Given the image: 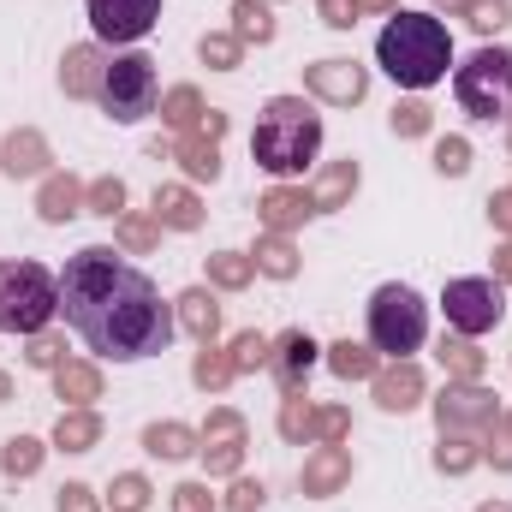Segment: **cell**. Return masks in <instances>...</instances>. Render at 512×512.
I'll use <instances>...</instances> for the list:
<instances>
[{
    "mask_svg": "<svg viewBox=\"0 0 512 512\" xmlns=\"http://www.w3.org/2000/svg\"><path fill=\"white\" fill-rule=\"evenodd\" d=\"M60 310H66V328L96 358H114V364L155 358L173 340V310L161 304L155 280L131 268L126 256H114V245H84L78 256H66Z\"/></svg>",
    "mask_w": 512,
    "mask_h": 512,
    "instance_id": "obj_1",
    "label": "cell"
},
{
    "mask_svg": "<svg viewBox=\"0 0 512 512\" xmlns=\"http://www.w3.org/2000/svg\"><path fill=\"white\" fill-rule=\"evenodd\" d=\"M376 60L399 90H429L453 66V36L435 12H393L387 30L376 36Z\"/></svg>",
    "mask_w": 512,
    "mask_h": 512,
    "instance_id": "obj_2",
    "label": "cell"
},
{
    "mask_svg": "<svg viewBox=\"0 0 512 512\" xmlns=\"http://www.w3.org/2000/svg\"><path fill=\"white\" fill-rule=\"evenodd\" d=\"M251 155H256V167L274 173V179L304 173V167L322 155V114H316L304 96H274V102L256 114Z\"/></svg>",
    "mask_w": 512,
    "mask_h": 512,
    "instance_id": "obj_3",
    "label": "cell"
},
{
    "mask_svg": "<svg viewBox=\"0 0 512 512\" xmlns=\"http://www.w3.org/2000/svg\"><path fill=\"white\" fill-rule=\"evenodd\" d=\"M54 310H60V280L42 262H30V256L0 262V334L30 340L54 322Z\"/></svg>",
    "mask_w": 512,
    "mask_h": 512,
    "instance_id": "obj_4",
    "label": "cell"
},
{
    "mask_svg": "<svg viewBox=\"0 0 512 512\" xmlns=\"http://www.w3.org/2000/svg\"><path fill=\"white\" fill-rule=\"evenodd\" d=\"M423 340H429V304L399 280L376 286V298H370V346L382 358H411Z\"/></svg>",
    "mask_w": 512,
    "mask_h": 512,
    "instance_id": "obj_5",
    "label": "cell"
},
{
    "mask_svg": "<svg viewBox=\"0 0 512 512\" xmlns=\"http://www.w3.org/2000/svg\"><path fill=\"white\" fill-rule=\"evenodd\" d=\"M453 96L471 120H512V48H477L453 72Z\"/></svg>",
    "mask_w": 512,
    "mask_h": 512,
    "instance_id": "obj_6",
    "label": "cell"
},
{
    "mask_svg": "<svg viewBox=\"0 0 512 512\" xmlns=\"http://www.w3.org/2000/svg\"><path fill=\"white\" fill-rule=\"evenodd\" d=\"M102 114L120 120V126H137L143 114L161 108V84H155V60L149 54H120L108 60V78H102Z\"/></svg>",
    "mask_w": 512,
    "mask_h": 512,
    "instance_id": "obj_7",
    "label": "cell"
},
{
    "mask_svg": "<svg viewBox=\"0 0 512 512\" xmlns=\"http://www.w3.org/2000/svg\"><path fill=\"white\" fill-rule=\"evenodd\" d=\"M441 310H447L453 334L477 340V334L501 328V316H507V298H501V280L465 274V280H447V292H441Z\"/></svg>",
    "mask_w": 512,
    "mask_h": 512,
    "instance_id": "obj_8",
    "label": "cell"
},
{
    "mask_svg": "<svg viewBox=\"0 0 512 512\" xmlns=\"http://www.w3.org/2000/svg\"><path fill=\"white\" fill-rule=\"evenodd\" d=\"M495 417H501V393L483 382H447L441 387V399H435V423H441V435H489L495 429Z\"/></svg>",
    "mask_w": 512,
    "mask_h": 512,
    "instance_id": "obj_9",
    "label": "cell"
},
{
    "mask_svg": "<svg viewBox=\"0 0 512 512\" xmlns=\"http://www.w3.org/2000/svg\"><path fill=\"white\" fill-rule=\"evenodd\" d=\"M304 90L328 108H358L370 96V72L358 60H316V66H304Z\"/></svg>",
    "mask_w": 512,
    "mask_h": 512,
    "instance_id": "obj_10",
    "label": "cell"
},
{
    "mask_svg": "<svg viewBox=\"0 0 512 512\" xmlns=\"http://www.w3.org/2000/svg\"><path fill=\"white\" fill-rule=\"evenodd\" d=\"M161 18V0H90V24L102 42H143Z\"/></svg>",
    "mask_w": 512,
    "mask_h": 512,
    "instance_id": "obj_11",
    "label": "cell"
},
{
    "mask_svg": "<svg viewBox=\"0 0 512 512\" xmlns=\"http://www.w3.org/2000/svg\"><path fill=\"white\" fill-rule=\"evenodd\" d=\"M316 352H322V346H316L304 328H286V334L274 340V358H268V370H274V382H280V399L304 393L310 370H316Z\"/></svg>",
    "mask_w": 512,
    "mask_h": 512,
    "instance_id": "obj_12",
    "label": "cell"
},
{
    "mask_svg": "<svg viewBox=\"0 0 512 512\" xmlns=\"http://www.w3.org/2000/svg\"><path fill=\"white\" fill-rule=\"evenodd\" d=\"M370 387H376V405H382V411H393V417L417 411V405H423V393H429L423 370H417L411 358H393V364H382V370L370 376Z\"/></svg>",
    "mask_w": 512,
    "mask_h": 512,
    "instance_id": "obj_13",
    "label": "cell"
},
{
    "mask_svg": "<svg viewBox=\"0 0 512 512\" xmlns=\"http://www.w3.org/2000/svg\"><path fill=\"white\" fill-rule=\"evenodd\" d=\"M102 78H108V54L96 42H78V48L60 54V90L72 102H96L102 96Z\"/></svg>",
    "mask_w": 512,
    "mask_h": 512,
    "instance_id": "obj_14",
    "label": "cell"
},
{
    "mask_svg": "<svg viewBox=\"0 0 512 512\" xmlns=\"http://www.w3.org/2000/svg\"><path fill=\"white\" fill-rule=\"evenodd\" d=\"M155 155L179 161L191 185H215V179H221V143H215V137H203V131H185V137H173V143H161V137H155Z\"/></svg>",
    "mask_w": 512,
    "mask_h": 512,
    "instance_id": "obj_15",
    "label": "cell"
},
{
    "mask_svg": "<svg viewBox=\"0 0 512 512\" xmlns=\"http://www.w3.org/2000/svg\"><path fill=\"white\" fill-rule=\"evenodd\" d=\"M48 161H54V149L36 126L6 131V143H0V173L6 179H48Z\"/></svg>",
    "mask_w": 512,
    "mask_h": 512,
    "instance_id": "obj_16",
    "label": "cell"
},
{
    "mask_svg": "<svg viewBox=\"0 0 512 512\" xmlns=\"http://www.w3.org/2000/svg\"><path fill=\"white\" fill-rule=\"evenodd\" d=\"M352 483V453L346 447H316L310 459H304V471H298V489L310 495V501H328V495H340Z\"/></svg>",
    "mask_w": 512,
    "mask_h": 512,
    "instance_id": "obj_17",
    "label": "cell"
},
{
    "mask_svg": "<svg viewBox=\"0 0 512 512\" xmlns=\"http://www.w3.org/2000/svg\"><path fill=\"white\" fill-rule=\"evenodd\" d=\"M358 179H364V167L346 155V161H328L316 179H310V209L316 215H334V209H346L352 197H358Z\"/></svg>",
    "mask_w": 512,
    "mask_h": 512,
    "instance_id": "obj_18",
    "label": "cell"
},
{
    "mask_svg": "<svg viewBox=\"0 0 512 512\" xmlns=\"http://www.w3.org/2000/svg\"><path fill=\"white\" fill-rule=\"evenodd\" d=\"M149 215L161 221V233H197L209 221V209H203V197L191 185H155V209Z\"/></svg>",
    "mask_w": 512,
    "mask_h": 512,
    "instance_id": "obj_19",
    "label": "cell"
},
{
    "mask_svg": "<svg viewBox=\"0 0 512 512\" xmlns=\"http://www.w3.org/2000/svg\"><path fill=\"white\" fill-rule=\"evenodd\" d=\"M316 209H310V191H298V185H268L262 197H256V221L268 227V233H292V227H304Z\"/></svg>",
    "mask_w": 512,
    "mask_h": 512,
    "instance_id": "obj_20",
    "label": "cell"
},
{
    "mask_svg": "<svg viewBox=\"0 0 512 512\" xmlns=\"http://www.w3.org/2000/svg\"><path fill=\"white\" fill-rule=\"evenodd\" d=\"M84 179L78 173H48L42 179V191H36V215L48 221V227H66L72 215H84Z\"/></svg>",
    "mask_w": 512,
    "mask_h": 512,
    "instance_id": "obj_21",
    "label": "cell"
},
{
    "mask_svg": "<svg viewBox=\"0 0 512 512\" xmlns=\"http://www.w3.org/2000/svg\"><path fill=\"white\" fill-rule=\"evenodd\" d=\"M173 322H179L197 346H209V340L221 334V304L209 298V286H191V292L173 298Z\"/></svg>",
    "mask_w": 512,
    "mask_h": 512,
    "instance_id": "obj_22",
    "label": "cell"
},
{
    "mask_svg": "<svg viewBox=\"0 0 512 512\" xmlns=\"http://www.w3.org/2000/svg\"><path fill=\"white\" fill-rule=\"evenodd\" d=\"M54 393L66 399V411H84V405L102 399V370L84 364V358H66V364L54 370Z\"/></svg>",
    "mask_w": 512,
    "mask_h": 512,
    "instance_id": "obj_23",
    "label": "cell"
},
{
    "mask_svg": "<svg viewBox=\"0 0 512 512\" xmlns=\"http://www.w3.org/2000/svg\"><path fill=\"white\" fill-rule=\"evenodd\" d=\"M143 453H155V459H167V465H179V459H191V453H203V441H197V429L191 423H149L143 429Z\"/></svg>",
    "mask_w": 512,
    "mask_h": 512,
    "instance_id": "obj_24",
    "label": "cell"
},
{
    "mask_svg": "<svg viewBox=\"0 0 512 512\" xmlns=\"http://www.w3.org/2000/svg\"><path fill=\"white\" fill-rule=\"evenodd\" d=\"M435 352H441L447 382H483V370H489V352H483L477 340H465V334H447Z\"/></svg>",
    "mask_w": 512,
    "mask_h": 512,
    "instance_id": "obj_25",
    "label": "cell"
},
{
    "mask_svg": "<svg viewBox=\"0 0 512 512\" xmlns=\"http://www.w3.org/2000/svg\"><path fill=\"white\" fill-rule=\"evenodd\" d=\"M203 114H209V102H203V90H197V84H173V90L161 96V126L179 131V137L203 126Z\"/></svg>",
    "mask_w": 512,
    "mask_h": 512,
    "instance_id": "obj_26",
    "label": "cell"
},
{
    "mask_svg": "<svg viewBox=\"0 0 512 512\" xmlns=\"http://www.w3.org/2000/svg\"><path fill=\"white\" fill-rule=\"evenodd\" d=\"M328 370H334L340 382H370V376L382 370V352L364 346V340H334V346H328Z\"/></svg>",
    "mask_w": 512,
    "mask_h": 512,
    "instance_id": "obj_27",
    "label": "cell"
},
{
    "mask_svg": "<svg viewBox=\"0 0 512 512\" xmlns=\"http://www.w3.org/2000/svg\"><path fill=\"white\" fill-rule=\"evenodd\" d=\"M102 441V417H96V405H84V411H60V423H54V447L60 453H90Z\"/></svg>",
    "mask_w": 512,
    "mask_h": 512,
    "instance_id": "obj_28",
    "label": "cell"
},
{
    "mask_svg": "<svg viewBox=\"0 0 512 512\" xmlns=\"http://www.w3.org/2000/svg\"><path fill=\"white\" fill-rule=\"evenodd\" d=\"M251 262H256V274H268V280H292V274H298V245H292V233H262Z\"/></svg>",
    "mask_w": 512,
    "mask_h": 512,
    "instance_id": "obj_29",
    "label": "cell"
},
{
    "mask_svg": "<svg viewBox=\"0 0 512 512\" xmlns=\"http://www.w3.org/2000/svg\"><path fill=\"white\" fill-rule=\"evenodd\" d=\"M477 465H483V441L477 435H441V447H435V471L441 477H465Z\"/></svg>",
    "mask_w": 512,
    "mask_h": 512,
    "instance_id": "obj_30",
    "label": "cell"
},
{
    "mask_svg": "<svg viewBox=\"0 0 512 512\" xmlns=\"http://www.w3.org/2000/svg\"><path fill=\"white\" fill-rule=\"evenodd\" d=\"M42 459H48V447H42L36 435H12V441L0 447V471H6L12 483H24V477H36V471H42Z\"/></svg>",
    "mask_w": 512,
    "mask_h": 512,
    "instance_id": "obj_31",
    "label": "cell"
},
{
    "mask_svg": "<svg viewBox=\"0 0 512 512\" xmlns=\"http://www.w3.org/2000/svg\"><path fill=\"white\" fill-rule=\"evenodd\" d=\"M233 36L245 42V48H262V42H274V12H268V0H233Z\"/></svg>",
    "mask_w": 512,
    "mask_h": 512,
    "instance_id": "obj_32",
    "label": "cell"
},
{
    "mask_svg": "<svg viewBox=\"0 0 512 512\" xmlns=\"http://www.w3.org/2000/svg\"><path fill=\"white\" fill-rule=\"evenodd\" d=\"M256 280V262L245 251H215L209 256V286L215 292H245Z\"/></svg>",
    "mask_w": 512,
    "mask_h": 512,
    "instance_id": "obj_33",
    "label": "cell"
},
{
    "mask_svg": "<svg viewBox=\"0 0 512 512\" xmlns=\"http://www.w3.org/2000/svg\"><path fill=\"white\" fill-rule=\"evenodd\" d=\"M114 239H120V251L149 256L155 245H161V221H155V215H137V209H126V215L114 221Z\"/></svg>",
    "mask_w": 512,
    "mask_h": 512,
    "instance_id": "obj_34",
    "label": "cell"
},
{
    "mask_svg": "<svg viewBox=\"0 0 512 512\" xmlns=\"http://www.w3.org/2000/svg\"><path fill=\"white\" fill-rule=\"evenodd\" d=\"M233 376H239V370H233L227 346H215V340H209V346H203V352L191 358V382L203 387V393H221V387L233 382Z\"/></svg>",
    "mask_w": 512,
    "mask_h": 512,
    "instance_id": "obj_35",
    "label": "cell"
},
{
    "mask_svg": "<svg viewBox=\"0 0 512 512\" xmlns=\"http://www.w3.org/2000/svg\"><path fill=\"white\" fill-rule=\"evenodd\" d=\"M280 441H292V447H304V441H316V405H310L304 393H292V399H280Z\"/></svg>",
    "mask_w": 512,
    "mask_h": 512,
    "instance_id": "obj_36",
    "label": "cell"
},
{
    "mask_svg": "<svg viewBox=\"0 0 512 512\" xmlns=\"http://www.w3.org/2000/svg\"><path fill=\"white\" fill-rule=\"evenodd\" d=\"M251 429H245V417L233 411V405H215L209 417H203V429H197V441L203 447H233V441H245Z\"/></svg>",
    "mask_w": 512,
    "mask_h": 512,
    "instance_id": "obj_37",
    "label": "cell"
},
{
    "mask_svg": "<svg viewBox=\"0 0 512 512\" xmlns=\"http://www.w3.org/2000/svg\"><path fill=\"white\" fill-rule=\"evenodd\" d=\"M149 495H155V489H149V477H143V471H120V477L108 483V495H102V501H108L114 512H143V507H149Z\"/></svg>",
    "mask_w": 512,
    "mask_h": 512,
    "instance_id": "obj_38",
    "label": "cell"
},
{
    "mask_svg": "<svg viewBox=\"0 0 512 512\" xmlns=\"http://www.w3.org/2000/svg\"><path fill=\"white\" fill-rule=\"evenodd\" d=\"M197 54H203V66H215V72H233V66L245 60V42H239L233 30H209V36L197 42Z\"/></svg>",
    "mask_w": 512,
    "mask_h": 512,
    "instance_id": "obj_39",
    "label": "cell"
},
{
    "mask_svg": "<svg viewBox=\"0 0 512 512\" xmlns=\"http://www.w3.org/2000/svg\"><path fill=\"white\" fill-rule=\"evenodd\" d=\"M435 173L441 179H465L471 173V137H459V131L435 137Z\"/></svg>",
    "mask_w": 512,
    "mask_h": 512,
    "instance_id": "obj_40",
    "label": "cell"
},
{
    "mask_svg": "<svg viewBox=\"0 0 512 512\" xmlns=\"http://www.w3.org/2000/svg\"><path fill=\"white\" fill-rule=\"evenodd\" d=\"M84 209L90 215H108V221H120L126 215V179H90V191H84Z\"/></svg>",
    "mask_w": 512,
    "mask_h": 512,
    "instance_id": "obj_41",
    "label": "cell"
},
{
    "mask_svg": "<svg viewBox=\"0 0 512 512\" xmlns=\"http://www.w3.org/2000/svg\"><path fill=\"white\" fill-rule=\"evenodd\" d=\"M227 358H233V370H239V376H251V370H268V358H274V340H262L256 328H245V334L227 346Z\"/></svg>",
    "mask_w": 512,
    "mask_h": 512,
    "instance_id": "obj_42",
    "label": "cell"
},
{
    "mask_svg": "<svg viewBox=\"0 0 512 512\" xmlns=\"http://www.w3.org/2000/svg\"><path fill=\"white\" fill-rule=\"evenodd\" d=\"M24 364L54 376V370L66 364V340H60V334H48V328H42V334H30V346H24Z\"/></svg>",
    "mask_w": 512,
    "mask_h": 512,
    "instance_id": "obj_43",
    "label": "cell"
},
{
    "mask_svg": "<svg viewBox=\"0 0 512 512\" xmlns=\"http://www.w3.org/2000/svg\"><path fill=\"white\" fill-rule=\"evenodd\" d=\"M352 435V411L346 405H316V447H346Z\"/></svg>",
    "mask_w": 512,
    "mask_h": 512,
    "instance_id": "obj_44",
    "label": "cell"
},
{
    "mask_svg": "<svg viewBox=\"0 0 512 512\" xmlns=\"http://www.w3.org/2000/svg\"><path fill=\"white\" fill-rule=\"evenodd\" d=\"M465 18H471V30H477V36H495V30H507V24H512V0H471V6H465Z\"/></svg>",
    "mask_w": 512,
    "mask_h": 512,
    "instance_id": "obj_45",
    "label": "cell"
},
{
    "mask_svg": "<svg viewBox=\"0 0 512 512\" xmlns=\"http://www.w3.org/2000/svg\"><path fill=\"white\" fill-rule=\"evenodd\" d=\"M429 131H435L429 102H417V96H411V102H399V108H393V137H429Z\"/></svg>",
    "mask_w": 512,
    "mask_h": 512,
    "instance_id": "obj_46",
    "label": "cell"
},
{
    "mask_svg": "<svg viewBox=\"0 0 512 512\" xmlns=\"http://www.w3.org/2000/svg\"><path fill=\"white\" fill-rule=\"evenodd\" d=\"M483 459H489L495 471H512V411H501L495 429L483 435Z\"/></svg>",
    "mask_w": 512,
    "mask_h": 512,
    "instance_id": "obj_47",
    "label": "cell"
},
{
    "mask_svg": "<svg viewBox=\"0 0 512 512\" xmlns=\"http://www.w3.org/2000/svg\"><path fill=\"white\" fill-rule=\"evenodd\" d=\"M268 501V489L256 483V477H233V489H227V512H262Z\"/></svg>",
    "mask_w": 512,
    "mask_h": 512,
    "instance_id": "obj_48",
    "label": "cell"
},
{
    "mask_svg": "<svg viewBox=\"0 0 512 512\" xmlns=\"http://www.w3.org/2000/svg\"><path fill=\"white\" fill-rule=\"evenodd\" d=\"M203 465H209V477H239L245 441H233V447H203Z\"/></svg>",
    "mask_w": 512,
    "mask_h": 512,
    "instance_id": "obj_49",
    "label": "cell"
},
{
    "mask_svg": "<svg viewBox=\"0 0 512 512\" xmlns=\"http://www.w3.org/2000/svg\"><path fill=\"white\" fill-rule=\"evenodd\" d=\"M54 512H102V495H96L90 483H66L60 501H54Z\"/></svg>",
    "mask_w": 512,
    "mask_h": 512,
    "instance_id": "obj_50",
    "label": "cell"
},
{
    "mask_svg": "<svg viewBox=\"0 0 512 512\" xmlns=\"http://www.w3.org/2000/svg\"><path fill=\"white\" fill-rule=\"evenodd\" d=\"M173 512H215L209 483H179V489H173Z\"/></svg>",
    "mask_w": 512,
    "mask_h": 512,
    "instance_id": "obj_51",
    "label": "cell"
},
{
    "mask_svg": "<svg viewBox=\"0 0 512 512\" xmlns=\"http://www.w3.org/2000/svg\"><path fill=\"white\" fill-rule=\"evenodd\" d=\"M316 12H322L328 30H352L358 24V0H316Z\"/></svg>",
    "mask_w": 512,
    "mask_h": 512,
    "instance_id": "obj_52",
    "label": "cell"
},
{
    "mask_svg": "<svg viewBox=\"0 0 512 512\" xmlns=\"http://www.w3.org/2000/svg\"><path fill=\"white\" fill-rule=\"evenodd\" d=\"M489 221H495V233H507V239H512V185L489 197Z\"/></svg>",
    "mask_w": 512,
    "mask_h": 512,
    "instance_id": "obj_53",
    "label": "cell"
},
{
    "mask_svg": "<svg viewBox=\"0 0 512 512\" xmlns=\"http://www.w3.org/2000/svg\"><path fill=\"white\" fill-rule=\"evenodd\" d=\"M495 280H501V286H512V239H501V245H495Z\"/></svg>",
    "mask_w": 512,
    "mask_h": 512,
    "instance_id": "obj_54",
    "label": "cell"
},
{
    "mask_svg": "<svg viewBox=\"0 0 512 512\" xmlns=\"http://www.w3.org/2000/svg\"><path fill=\"white\" fill-rule=\"evenodd\" d=\"M203 137H215V143H221V137H227V114H221V108H209V114H203Z\"/></svg>",
    "mask_w": 512,
    "mask_h": 512,
    "instance_id": "obj_55",
    "label": "cell"
},
{
    "mask_svg": "<svg viewBox=\"0 0 512 512\" xmlns=\"http://www.w3.org/2000/svg\"><path fill=\"white\" fill-rule=\"evenodd\" d=\"M358 12H387V18H393V12H399V0H358Z\"/></svg>",
    "mask_w": 512,
    "mask_h": 512,
    "instance_id": "obj_56",
    "label": "cell"
},
{
    "mask_svg": "<svg viewBox=\"0 0 512 512\" xmlns=\"http://www.w3.org/2000/svg\"><path fill=\"white\" fill-rule=\"evenodd\" d=\"M465 6H471V0H435V12H447V18H459Z\"/></svg>",
    "mask_w": 512,
    "mask_h": 512,
    "instance_id": "obj_57",
    "label": "cell"
},
{
    "mask_svg": "<svg viewBox=\"0 0 512 512\" xmlns=\"http://www.w3.org/2000/svg\"><path fill=\"white\" fill-rule=\"evenodd\" d=\"M477 512H512V507H507V501H483Z\"/></svg>",
    "mask_w": 512,
    "mask_h": 512,
    "instance_id": "obj_58",
    "label": "cell"
},
{
    "mask_svg": "<svg viewBox=\"0 0 512 512\" xmlns=\"http://www.w3.org/2000/svg\"><path fill=\"white\" fill-rule=\"evenodd\" d=\"M0 399H12V376L6 370H0Z\"/></svg>",
    "mask_w": 512,
    "mask_h": 512,
    "instance_id": "obj_59",
    "label": "cell"
},
{
    "mask_svg": "<svg viewBox=\"0 0 512 512\" xmlns=\"http://www.w3.org/2000/svg\"><path fill=\"white\" fill-rule=\"evenodd\" d=\"M507 149H512V120H507Z\"/></svg>",
    "mask_w": 512,
    "mask_h": 512,
    "instance_id": "obj_60",
    "label": "cell"
}]
</instances>
